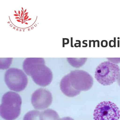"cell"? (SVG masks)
Here are the masks:
<instances>
[{
  "instance_id": "cell-1",
  "label": "cell",
  "mask_w": 120,
  "mask_h": 120,
  "mask_svg": "<svg viewBox=\"0 0 120 120\" xmlns=\"http://www.w3.org/2000/svg\"><path fill=\"white\" fill-rule=\"evenodd\" d=\"M93 83V78L87 72L82 70H75L62 78L60 87L64 95L73 97L79 94L82 91H88Z\"/></svg>"
},
{
  "instance_id": "cell-2",
  "label": "cell",
  "mask_w": 120,
  "mask_h": 120,
  "mask_svg": "<svg viewBox=\"0 0 120 120\" xmlns=\"http://www.w3.org/2000/svg\"><path fill=\"white\" fill-rule=\"evenodd\" d=\"M23 68L28 75L31 76L34 82L42 86L50 84L52 80V72L45 65L43 58H27L23 63Z\"/></svg>"
},
{
  "instance_id": "cell-3",
  "label": "cell",
  "mask_w": 120,
  "mask_h": 120,
  "mask_svg": "<svg viewBox=\"0 0 120 120\" xmlns=\"http://www.w3.org/2000/svg\"><path fill=\"white\" fill-rule=\"evenodd\" d=\"M22 101L20 96L15 92L9 91L3 96L0 106L1 116L6 120H14L19 116Z\"/></svg>"
},
{
  "instance_id": "cell-4",
  "label": "cell",
  "mask_w": 120,
  "mask_h": 120,
  "mask_svg": "<svg viewBox=\"0 0 120 120\" xmlns=\"http://www.w3.org/2000/svg\"><path fill=\"white\" fill-rule=\"evenodd\" d=\"M120 69L117 65L109 61L104 62L97 68L95 77L101 84L107 86L111 85L117 80Z\"/></svg>"
},
{
  "instance_id": "cell-5",
  "label": "cell",
  "mask_w": 120,
  "mask_h": 120,
  "mask_svg": "<svg viewBox=\"0 0 120 120\" xmlns=\"http://www.w3.org/2000/svg\"><path fill=\"white\" fill-rule=\"evenodd\" d=\"M5 81L10 89L16 92L23 90L28 83L26 75L21 70L16 68H9L6 72Z\"/></svg>"
},
{
  "instance_id": "cell-6",
  "label": "cell",
  "mask_w": 120,
  "mask_h": 120,
  "mask_svg": "<svg viewBox=\"0 0 120 120\" xmlns=\"http://www.w3.org/2000/svg\"><path fill=\"white\" fill-rule=\"evenodd\" d=\"M94 117V120H119L120 111L115 103L110 101H104L96 106Z\"/></svg>"
},
{
  "instance_id": "cell-7",
  "label": "cell",
  "mask_w": 120,
  "mask_h": 120,
  "mask_svg": "<svg viewBox=\"0 0 120 120\" xmlns=\"http://www.w3.org/2000/svg\"><path fill=\"white\" fill-rule=\"evenodd\" d=\"M52 96L48 90L40 88L32 94L31 98L32 103L36 109L43 110L48 108L52 103Z\"/></svg>"
},
{
  "instance_id": "cell-8",
  "label": "cell",
  "mask_w": 120,
  "mask_h": 120,
  "mask_svg": "<svg viewBox=\"0 0 120 120\" xmlns=\"http://www.w3.org/2000/svg\"><path fill=\"white\" fill-rule=\"evenodd\" d=\"M40 120H58L59 116L57 113L51 109H48L41 112Z\"/></svg>"
},
{
  "instance_id": "cell-9",
  "label": "cell",
  "mask_w": 120,
  "mask_h": 120,
  "mask_svg": "<svg viewBox=\"0 0 120 120\" xmlns=\"http://www.w3.org/2000/svg\"><path fill=\"white\" fill-rule=\"evenodd\" d=\"M41 113L36 110L30 111L24 116L23 120H40V116Z\"/></svg>"
},
{
  "instance_id": "cell-10",
  "label": "cell",
  "mask_w": 120,
  "mask_h": 120,
  "mask_svg": "<svg viewBox=\"0 0 120 120\" xmlns=\"http://www.w3.org/2000/svg\"><path fill=\"white\" fill-rule=\"evenodd\" d=\"M68 61L72 66L75 68H79L82 66L85 63L86 58L76 59L75 58H67Z\"/></svg>"
},
{
  "instance_id": "cell-11",
  "label": "cell",
  "mask_w": 120,
  "mask_h": 120,
  "mask_svg": "<svg viewBox=\"0 0 120 120\" xmlns=\"http://www.w3.org/2000/svg\"><path fill=\"white\" fill-rule=\"evenodd\" d=\"M108 42L107 41L104 40H103L101 41V45L102 47H106L108 46Z\"/></svg>"
},
{
  "instance_id": "cell-12",
  "label": "cell",
  "mask_w": 120,
  "mask_h": 120,
  "mask_svg": "<svg viewBox=\"0 0 120 120\" xmlns=\"http://www.w3.org/2000/svg\"><path fill=\"white\" fill-rule=\"evenodd\" d=\"M69 41V39H68L66 41V38H63V47H65V45H68L69 44V42H66Z\"/></svg>"
},
{
  "instance_id": "cell-13",
  "label": "cell",
  "mask_w": 120,
  "mask_h": 120,
  "mask_svg": "<svg viewBox=\"0 0 120 120\" xmlns=\"http://www.w3.org/2000/svg\"><path fill=\"white\" fill-rule=\"evenodd\" d=\"M58 120H75L72 118L69 117H66L61 118Z\"/></svg>"
},
{
  "instance_id": "cell-14",
  "label": "cell",
  "mask_w": 120,
  "mask_h": 120,
  "mask_svg": "<svg viewBox=\"0 0 120 120\" xmlns=\"http://www.w3.org/2000/svg\"><path fill=\"white\" fill-rule=\"evenodd\" d=\"M117 81L118 85L120 87V72L118 75Z\"/></svg>"
},
{
  "instance_id": "cell-15",
  "label": "cell",
  "mask_w": 120,
  "mask_h": 120,
  "mask_svg": "<svg viewBox=\"0 0 120 120\" xmlns=\"http://www.w3.org/2000/svg\"><path fill=\"white\" fill-rule=\"evenodd\" d=\"M114 43V41L112 40H111L110 41H109V46L110 47H113L112 46V45H114V43Z\"/></svg>"
},
{
  "instance_id": "cell-16",
  "label": "cell",
  "mask_w": 120,
  "mask_h": 120,
  "mask_svg": "<svg viewBox=\"0 0 120 120\" xmlns=\"http://www.w3.org/2000/svg\"><path fill=\"white\" fill-rule=\"evenodd\" d=\"M71 47H74V46L73 45V38L71 37Z\"/></svg>"
},
{
  "instance_id": "cell-17",
  "label": "cell",
  "mask_w": 120,
  "mask_h": 120,
  "mask_svg": "<svg viewBox=\"0 0 120 120\" xmlns=\"http://www.w3.org/2000/svg\"><path fill=\"white\" fill-rule=\"evenodd\" d=\"M87 40H84L83 41L82 43L83 44H85L86 45V46L85 47H87V46L88 45L87 43H85V42H87Z\"/></svg>"
},
{
  "instance_id": "cell-18",
  "label": "cell",
  "mask_w": 120,
  "mask_h": 120,
  "mask_svg": "<svg viewBox=\"0 0 120 120\" xmlns=\"http://www.w3.org/2000/svg\"><path fill=\"white\" fill-rule=\"evenodd\" d=\"M116 37H114V47H116Z\"/></svg>"
},
{
  "instance_id": "cell-19",
  "label": "cell",
  "mask_w": 120,
  "mask_h": 120,
  "mask_svg": "<svg viewBox=\"0 0 120 120\" xmlns=\"http://www.w3.org/2000/svg\"><path fill=\"white\" fill-rule=\"evenodd\" d=\"M95 42H97L98 43V47H99L100 46V42L98 40H97L95 41Z\"/></svg>"
},
{
  "instance_id": "cell-20",
  "label": "cell",
  "mask_w": 120,
  "mask_h": 120,
  "mask_svg": "<svg viewBox=\"0 0 120 120\" xmlns=\"http://www.w3.org/2000/svg\"><path fill=\"white\" fill-rule=\"evenodd\" d=\"M91 42H93V47H95V41L94 40H93L91 41Z\"/></svg>"
},
{
  "instance_id": "cell-21",
  "label": "cell",
  "mask_w": 120,
  "mask_h": 120,
  "mask_svg": "<svg viewBox=\"0 0 120 120\" xmlns=\"http://www.w3.org/2000/svg\"><path fill=\"white\" fill-rule=\"evenodd\" d=\"M91 41L89 40V47H91Z\"/></svg>"
},
{
  "instance_id": "cell-22",
  "label": "cell",
  "mask_w": 120,
  "mask_h": 120,
  "mask_svg": "<svg viewBox=\"0 0 120 120\" xmlns=\"http://www.w3.org/2000/svg\"><path fill=\"white\" fill-rule=\"evenodd\" d=\"M120 41L119 40H118L117 41V46H118V47H119V45H120Z\"/></svg>"
},
{
  "instance_id": "cell-23",
  "label": "cell",
  "mask_w": 120,
  "mask_h": 120,
  "mask_svg": "<svg viewBox=\"0 0 120 120\" xmlns=\"http://www.w3.org/2000/svg\"><path fill=\"white\" fill-rule=\"evenodd\" d=\"M14 15L15 16H20L19 15H18L16 14Z\"/></svg>"
},
{
  "instance_id": "cell-24",
  "label": "cell",
  "mask_w": 120,
  "mask_h": 120,
  "mask_svg": "<svg viewBox=\"0 0 120 120\" xmlns=\"http://www.w3.org/2000/svg\"><path fill=\"white\" fill-rule=\"evenodd\" d=\"M17 21L18 22H21V21L19 20H17Z\"/></svg>"
},
{
  "instance_id": "cell-25",
  "label": "cell",
  "mask_w": 120,
  "mask_h": 120,
  "mask_svg": "<svg viewBox=\"0 0 120 120\" xmlns=\"http://www.w3.org/2000/svg\"><path fill=\"white\" fill-rule=\"evenodd\" d=\"M27 15L25 16V17H24V19L27 17Z\"/></svg>"
},
{
  "instance_id": "cell-26",
  "label": "cell",
  "mask_w": 120,
  "mask_h": 120,
  "mask_svg": "<svg viewBox=\"0 0 120 120\" xmlns=\"http://www.w3.org/2000/svg\"><path fill=\"white\" fill-rule=\"evenodd\" d=\"M31 18H30V19H29L28 20H26V21L30 20H31Z\"/></svg>"
},
{
  "instance_id": "cell-27",
  "label": "cell",
  "mask_w": 120,
  "mask_h": 120,
  "mask_svg": "<svg viewBox=\"0 0 120 120\" xmlns=\"http://www.w3.org/2000/svg\"><path fill=\"white\" fill-rule=\"evenodd\" d=\"M28 13V12H27V13H26L24 15H27V14Z\"/></svg>"
},
{
  "instance_id": "cell-28",
  "label": "cell",
  "mask_w": 120,
  "mask_h": 120,
  "mask_svg": "<svg viewBox=\"0 0 120 120\" xmlns=\"http://www.w3.org/2000/svg\"><path fill=\"white\" fill-rule=\"evenodd\" d=\"M19 15H20V12L19 11Z\"/></svg>"
},
{
  "instance_id": "cell-29",
  "label": "cell",
  "mask_w": 120,
  "mask_h": 120,
  "mask_svg": "<svg viewBox=\"0 0 120 120\" xmlns=\"http://www.w3.org/2000/svg\"><path fill=\"white\" fill-rule=\"evenodd\" d=\"M23 14L22 13L21 14V17H22L23 16H22V15Z\"/></svg>"
},
{
  "instance_id": "cell-30",
  "label": "cell",
  "mask_w": 120,
  "mask_h": 120,
  "mask_svg": "<svg viewBox=\"0 0 120 120\" xmlns=\"http://www.w3.org/2000/svg\"><path fill=\"white\" fill-rule=\"evenodd\" d=\"M19 18H20L19 17H17L15 18L16 19H18Z\"/></svg>"
},
{
  "instance_id": "cell-31",
  "label": "cell",
  "mask_w": 120,
  "mask_h": 120,
  "mask_svg": "<svg viewBox=\"0 0 120 120\" xmlns=\"http://www.w3.org/2000/svg\"><path fill=\"white\" fill-rule=\"evenodd\" d=\"M26 19H26V18L25 19H24V22H24V21H25L26 20Z\"/></svg>"
},
{
  "instance_id": "cell-32",
  "label": "cell",
  "mask_w": 120,
  "mask_h": 120,
  "mask_svg": "<svg viewBox=\"0 0 120 120\" xmlns=\"http://www.w3.org/2000/svg\"><path fill=\"white\" fill-rule=\"evenodd\" d=\"M26 9L25 10V11H24V13H25V12H26Z\"/></svg>"
},
{
  "instance_id": "cell-33",
  "label": "cell",
  "mask_w": 120,
  "mask_h": 120,
  "mask_svg": "<svg viewBox=\"0 0 120 120\" xmlns=\"http://www.w3.org/2000/svg\"><path fill=\"white\" fill-rule=\"evenodd\" d=\"M22 13L23 14V11H22Z\"/></svg>"
},
{
  "instance_id": "cell-34",
  "label": "cell",
  "mask_w": 120,
  "mask_h": 120,
  "mask_svg": "<svg viewBox=\"0 0 120 120\" xmlns=\"http://www.w3.org/2000/svg\"><path fill=\"white\" fill-rule=\"evenodd\" d=\"M15 11V13H16V14L17 15H18V14H17V13H16V11Z\"/></svg>"
},
{
  "instance_id": "cell-35",
  "label": "cell",
  "mask_w": 120,
  "mask_h": 120,
  "mask_svg": "<svg viewBox=\"0 0 120 120\" xmlns=\"http://www.w3.org/2000/svg\"><path fill=\"white\" fill-rule=\"evenodd\" d=\"M28 17H29V16H28L27 17H26V19H28Z\"/></svg>"
},
{
  "instance_id": "cell-36",
  "label": "cell",
  "mask_w": 120,
  "mask_h": 120,
  "mask_svg": "<svg viewBox=\"0 0 120 120\" xmlns=\"http://www.w3.org/2000/svg\"><path fill=\"white\" fill-rule=\"evenodd\" d=\"M26 24H28L27 23H24Z\"/></svg>"
},
{
  "instance_id": "cell-37",
  "label": "cell",
  "mask_w": 120,
  "mask_h": 120,
  "mask_svg": "<svg viewBox=\"0 0 120 120\" xmlns=\"http://www.w3.org/2000/svg\"><path fill=\"white\" fill-rule=\"evenodd\" d=\"M120 38L119 37H118L117 38V39H120Z\"/></svg>"
},
{
  "instance_id": "cell-38",
  "label": "cell",
  "mask_w": 120,
  "mask_h": 120,
  "mask_svg": "<svg viewBox=\"0 0 120 120\" xmlns=\"http://www.w3.org/2000/svg\"><path fill=\"white\" fill-rule=\"evenodd\" d=\"M10 26L11 27H12V25H10Z\"/></svg>"
},
{
  "instance_id": "cell-39",
  "label": "cell",
  "mask_w": 120,
  "mask_h": 120,
  "mask_svg": "<svg viewBox=\"0 0 120 120\" xmlns=\"http://www.w3.org/2000/svg\"><path fill=\"white\" fill-rule=\"evenodd\" d=\"M22 9L23 10V8L22 7Z\"/></svg>"
},
{
  "instance_id": "cell-40",
  "label": "cell",
  "mask_w": 120,
  "mask_h": 120,
  "mask_svg": "<svg viewBox=\"0 0 120 120\" xmlns=\"http://www.w3.org/2000/svg\"><path fill=\"white\" fill-rule=\"evenodd\" d=\"M20 19V20H21V19Z\"/></svg>"
}]
</instances>
